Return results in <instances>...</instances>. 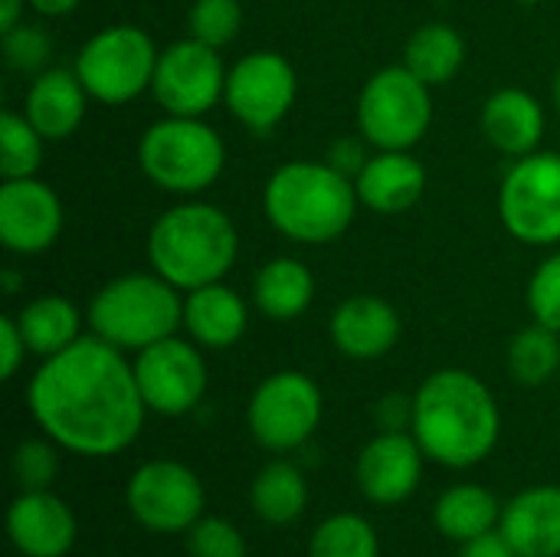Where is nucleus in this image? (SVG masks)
<instances>
[{
	"label": "nucleus",
	"mask_w": 560,
	"mask_h": 557,
	"mask_svg": "<svg viewBox=\"0 0 560 557\" xmlns=\"http://www.w3.org/2000/svg\"><path fill=\"white\" fill-rule=\"evenodd\" d=\"M30 410L43 433L79 456H115L144 423V397L121 348L79 338L43 361L30 381Z\"/></svg>",
	"instance_id": "nucleus-1"
},
{
	"label": "nucleus",
	"mask_w": 560,
	"mask_h": 557,
	"mask_svg": "<svg viewBox=\"0 0 560 557\" xmlns=\"http://www.w3.org/2000/svg\"><path fill=\"white\" fill-rule=\"evenodd\" d=\"M413 437L420 450L453 469L476 466L499 440V407L469 371H436L413 397Z\"/></svg>",
	"instance_id": "nucleus-2"
},
{
	"label": "nucleus",
	"mask_w": 560,
	"mask_h": 557,
	"mask_svg": "<svg viewBox=\"0 0 560 557\" xmlns=\"http://www.w3.org/2000/svg\"><path fill=\"white\" fill-rule=\"evenodd\" d=\"M236 250L233 220L210 204H180L167 210L148 236L154 272L187 292L220 282L230 272Z\"/></svg>",
	"instance_id": "nucleus-3"
},
{
	"label": "nucleus",
	"mask_w": 560,
	"mask_h": 557,
	"mask_svg": "<svg viewBox=\"0 0 560 557\" xmlns=\"http://www.w3.org/2000/svg\"><path fill=\"white\" fill-rule=\"evenodd\" d=\"M358 207V187L335 164L295 161L266 184V213L279 233L299 243L338 240Z\"/></svg>",
	"instance_id": "nucleus-4"
},
{
	"label": "nucleus",
	"mask_w": 560,
	"mask_h": 557,
	"mask_svg": "<svg viewBox=\"0 0 560 557\" xmlns=\"http://www.w3.org/2000/svg\"><path fill=\"white\" fill-rule=\"evenodd\" d=\"M89 322L108 345L144 351L174 335L184 322V305L177 286L161 276H121L92 299Z\"/></svg>",
	"instance_id": "nucleus-5"
},
{
	"label": "nucleus",
	"mask_w": 560,
	"mask_h": 557,
	"mask_svg": "<svg viewBox=\"0 0 560 557\" xmlns=\"http://www.w3.org/2000/svg\"><path fill=\"white\" fill-rule=\"evenodd\" d=\"M138 158L158 187L171 194H200L220 177L226 151L220 135L200 118L171 115L144 131Z\"/></svg>",
	"instance_id": "nucleus-6"
},
{
	"label": "nucleus",
	"mask_w": 560,
	"mask_h": 557,
	"mask_svg": "<svg viewBox=\"0 0 560 557\" xmlns=\"http://www.w3.org/2000/svg\"><path fill=\"white\" fill-rule=\"evenodd\" d=\"M430 85L407 66L381 69L358 98V128L381 151H407L430 128Z\"/></svg>",
	"instance_id": "nucleus-7"
},
{
	"label": "nucleus",
	"mask_w": 560,
	"mask_h": 557,
	"mask_svg": "<svg viewBox=\"0 0 560 557\" xmlns=\"http://www.w3.org/2000/svg\"><path fill=\"white\" fill-rule=\"evenodd\" d=\"M158 69L154 43L138 26H108L95 33L75 62L85 92L98 102L121 105L151 89Z\"/></svg>",
	"instance_id": "nucleus-8"
},
{
	"label": "nucleus",
	"mask_w": 560,
	"mask_h": 557,
	"mask_svg": "<svg viewBox=\"0 0 560 557\" xmlns=\"http://www.w3.org/2000/svg\"><path fill=\"white\" fill-rule=\"evenodd\" d=\"M512 236L532 246L560 240V154H525L505 177L499 197Z\"/></svg>",
	"instance_id": "nucleus-9"
},
{
	"label": "nucleus",
	"mask_w": 560,
	"mask_h": 557,
	"mask_svg": "<svg viewBox=\"0 0 560 557\" xmlns=\"http://www.w3.org/2000/svg\"><path fill=\"white\" fill-rule=\"evenodd\" d=\"M322 420V391L299 371L266 378L249 401V430L259 446L289 453L302 446Z\"/></svg>",
	"instance_id": "nucleus-10"
},
{
	"label": "nucleus",
	"mask_w": 560,
	"mask_h": 557,
	"mask_svg": "<svg viewBox=\"0 0 560 557\" xmlns=\"http://www.w3.org/2000/svg\"><path fill=\"white\" fill-rule=\"evenodd\" d=\"M223 98L233 118H240L249 131L266 135L289 115L295 102V69L272 49L249 53L226 72Z\"/></svg>",
	"instance_id": "nucleus-11"
},
{
	"label": "nucleus",
	"mask_w": 560,
	"mask_h": 557,
	"mask_svg": "<svg viewBox=\"0 0 560 557\" xmlns=\"http://www.w3.org/2000/svg\"><path fill=\"white\" fill-rule=\"evenodd\" d=\"M128 509L151 532H184L203 519L200 479L174 460L144 463L128 483Z\"/></svg>",
	"instance_id": "nucleus-12"
},
{
	"label": "nucleus",
	"mask_w": 560,
	"mask_h": 557,
	"mask_svg": "<svg viewBox=\"0 0 560 557\" xmlns=\"http://www.w3.org/2000/svg\"><path fill=\"white\" fill-rule=\"evenodd\" d=\"M226 89V72L213 46L180 39L158 56L151 92L167 115L200 118Z\"/></svg>",
	"instance_id": "nucleus-13"
},
{
	"label": "nucleus",
	"mask_w": 560,
	"mask_h": 557,
	"mask_svg": "<svg viewBox=\"0 0 560 557\" xmlns=\"http://www.w3.org/2000/svg\"><path fill=\"white\" fill-rule=\"evenodd\" d=\"M135 378L148 410L164 417H180L194 410L207 391V368L194 345L180 338H164L138 351Z\"/></svg>",
	"instance_id": "nucleus-14"
},
{
	"label": "nucleus",
	"mask_w": 560,
	"mask_h": 557,
	"mask_svg": "<svg viewBox=\"0 0 560 557\" xmlns=\"http://www.w3.org/2000/svg\"><path fill=\"white\" fill-rule=\"evenodd\" d=\"M62 230V204L43 181L16 177L0 187V240L10 253H43Z\"/></svg>",
	"instance_id": "nucleus-15"
},
{
	"label": "nucleus",
	"mask_w": 560,
	"mask_h": 557,
	"mask_svg": "<svg viewBox=\"0 0 560 557\" xmlns=\"http://www.w3.org/2000/svg\"><path fill=\"white\" fill-rule=\"evenodd\" d=\"M423 450L404 430L381 433L358 456V486L377 506H397L413 496L423 473Z\"/></svg>",
	"instance_id": "nucleus-16"
},
{
	"label": "nucleus",
	"mask_w": 560,
	"mask_h": 557,
	"mask_svg": "<svg viewBox=\"0 0 560 557\" xmlns=\"http://www.w3.org/2000/svg\"><path fill=\"white\" fill-rule=\"evenodd\" d=\"M10 542L26 557H62L75 542V515L52 492H20L7 512Z\"/></svg>",
	"instance_id": "nucleus-17"
},
{
	"label": "nucleus",
	"mask_w": 560,
	"mask_h": 557,
	"mask_svg": "<svg viewBox=\"0 0 560 557\" xmlns=\"http://www.w3.org/2000/svg\"><path fill=\"white\" fill-rule=\"evenodd\" d=\"M400 318L394 305H387L377 295H354L341 302L331 315V341L341 355L371 361L387 355L397 345Z\"/></svg>",
	"instance_id": "nucleus-18"
},
{
	"label": "nucleus",
	"mask_w": 560,
	"mask_h": 557,
	"mask_svg": "<svg viewBox=\"0 0 560 557\" xmlns=\"http://www.w3.org/2000/svg\"><path fill=\"white\" fill-rule=\"evenodd\" d=\"M502 535L518 557H560V486H538L502 509Z\"/></svg>",
	"instance_id": "nucleus-19"
},
{
	"label": "nucleus",
	"mask_w": 560,
	"mask_h": 557,
	"mask_svg": "<svg viewBox=\"0 0 560 557\" xmlns=\"http://www.w3.org/2000/svg\"><path fill=\"white\" fill-rule=\"evenodd\" d=\"M358 200L377 213H400L413 207L427 187V171L407 151H381L377 158L364 161L354 177Z\"/></svg>",
	"instance_id": "nucleus-20"
},
{
	"label": "nucleus",
	"mask_w": 560,
	"mask_h": 557,
	"mask_svg": "<svg viewBox=\"0 0 560 557\" xmlns=\"http://www.w3.org/2000/svg\"><path fill=\"white\" fill-rule=\"evenodd\" d=\"M85 115V85L79 72L49 69L43 72L26 95V118L43 138H69Z\"/></svg>",
	"instance_id": "nucleus-21"
},
{
	"label": "nucleus",
	"mask_w": 560,
	"mask_h": 557,
	"mask_svg": "<svg viewBox=\"0 0 560 557\" xmlns=\"http://www.w3.org/2000/svg\"><path fill=\"white\" fill-rule=\"evenodd\" d=\"M482 131L499 151L525 158L545 135V112L535 95L522 89H502L482 108Z\"/></svg>",
	"instance_id": "nucleus-22"
},
{
	"label": "nucleus",
	"mask_w": 560,
	"mask_h": 557,
	"mask_svg": "<svg viewBox=\"0 0 560 557\" xmlns=\"http://www.w3.org/2000/svg\"><path fill=\"white\" fill-rule=\"evenodd\" d=\"M184 325L194 335V341L207 348H230L246 332V305L233 289L210 282L187 295Z\"/></svg>",
	"instance_id": "nucleus-23"
},
{
	"label": "nucleus",
	"mask_w": 560,
	"mask_h": 557,
	"mask_svg": "<svg viewBox=\"0 0 560 557\" xmlns=\"http://www.w3.org/2000/svg\"><path fill=\"white\" fill-rule=\"evenodd\" d=\"M315 292V279L312 272L299 263V259H272L262 266V272L256 276V305L262 315L276 318V322H289L295 315H302L312 302Z\"/></svg>",
	"instance_id": "nucleus-24"
},
{
	"label": "nucleus",
	"mask_w": 560,
	"mask_h": 557,
	"mask_svg": "<svg viewBox=\"0 0 560 557\" xmlns=\"http://www.w3.org/2000/svg\"><path fill=\"white\" fill-rule=\"evenodd\" d=\"M436 529L453 542H472L486 532H492L502 522V509L495 496L482 486H456L440 496L433 509Z\"/></svg>",
	"instance_id": "nucleus-25"
},
{
	"label": "nucleus",
	"mask_w": 560,
	"mask_h": 557,
	"mask_svg": "<svg viewBox=\"0 0 560 557\" xmlns=\"http://www.w3.org/2000/svg\"><path fill=\"white\" fill-rule=\"evenodd\" d=\"M16 325L33 355L52 358L79 341V312L62 295H39L20 315Z\"/></svg>",
	"instance_id": "nucleus-26"
},
{
	"label": "nucleus",
	"mask_w": 560,
	"mask_h": 557,
	"mask_svg": "<svg viewBox=\"0 0 560 557\" xmlns=\"http://www.w3.org/2000/svg\"><path fill=\"white\" fill-rule=\"evenodd\" d=\"M253 512L269 525H289L295 522L308 506V486L299 466L292 463H269L249 489Z\"/></svg>",
	"instance_id": "nucleus-27"
},
{
	"label": "nucleus",
	"mask_w": 560,
	"mask_h": 557,
	"mask_svg": "<svg viewBox=\"0 0 560 557\" xmlns=\"http://www.w3.org/2000/svg\"><path fill=\"white\" fill-rule=\"evenodd\" d=\"M463 59H466V43L446 23L420 26L407 43V69L427 85L450 82L459 72Z\"/></svg>",
	"instance_id": "nucleus-28"
},
{
	"label": "nucleus",
	"mask_w": 560,
	"mask_h": 557,
	"mask_svg": "<svg viewBox=\"0 0 560 557\" xmlns=\"http://www.w3.org/2000/svg\"><path fill=\"white\" fill-rule=\"evenodd\" d=\"M509 368H512V378L528 387H538L548 378H555V371L560 368L558 332H551L548 325L518 332L509 348Z\"/></svg>",
	"instance_id": "nucleus-29"
},
{
	"label": "nucleus",
	"mask_w": 560,
	"mask_h": 557,
	"mask_svg": "<svg viewBox=\"0 0 560 557\" xmlns=\"http://www.w3.org/2000/svg\"><path fill=\"white\" fill-rule=\"evenodd\" d=\"M43 161V135L30 125L26 115H0V174L3 181L33 177Z\"/></svg>",
	"instance_id": "nucleus-30"
},
{
	"label": "nucleus",
	"mask_w": 560,
	"mask_h": 557,
	"mask_svg": "<svg viewBox=\"0 0 560 557\" xmlns=\"http://www.w3.org/2000/svg\"><path fill=\"white\" fill-rule=\"evenodd\" d=\"M308 557H377V532L361 515H331L318 525Z\"/></svg>",
	"instance_id": "nucleus-31"
},
{
	"label": "nucleus",
	"mask_w": 560,
	"mask_h": 557,
	"mask_svg": "<svg viewBox=\"0 0 560 557\" xmlns=\"http://www.w3.org/2000/svg\"><path fill=\"white\" fill-rule=\"evenodd\" d=\"M243 10L236 0H197L190 7V36L220 49L230 46L240 33Z\"/></svg>",
	"instance_id": "nucleus-32"
},
{
	"label": "nucleus",
	"mask_w": 560,
	"mask_h": 557,
	"mask_svg": "<svg viewBox=\"0 0 560 557\" xmlns=\"http://www.w3.org/2000/svg\"><path fill=\"white\" fill-rule=\"evenodd\" d=\"M59 473L56 450L46 440H23L13 453V476L23 492H39L49 489V483Z\"/></svg>",
	"instance_id": "nucleus-33"
},
{
	"label": "nucleus",
	"mask_w": 560,
	"mask_h": 557,
	"mask_svg": "<svg viewBox=\"0 0 560 557\" xmlns=\"http://www.w3.org/2000/svg\"><path fill=\"white\" fill-rule=\"evenodd\" d=\"M187 552L190 557H246V542L236 532V525L223 519H200L197 525L187 529Z\"/></svg>",
	"instance_id": "nucleus-34"
},
{
	"label": "nucleus",
	"mask_w": 560,
	"mask_h": 557,
	"mask_svg": "<svg viewBox=\"0 0 560 557\" xmlns=\"http://www.w3.org/2000/svg\"><path fill=\"white\" fill-rule=\"evenodd\" d=\"M528 305H532V315L538 318V325H548L551 332L560 335V253L545 259L538 266V272L532 276Z\"/></svg>",
	"instance_id": "nucleus-35"
},
{
	"label": "nucleus",
	"mask_w": 560,
	"mask_h": 557,
	"mask_svg": "<svg viewBox=\"0 0 560 557\" xmlns=\"http://www.w3.org/2000/svg\"><path fill=\"white\" fill-rule=\"evenodd\" d=\"M3 53L7 62L20 72H36L49 56V36L39 26H13L3 33Z\"/></svg>",
	"instance_id": "nucleus-36"
},
{
	"label": "nucleus",
	"mask_w": 560,
	"mask_h": 557,
	"mask_svg": "<svg viewBox=\"0 0 560 557\" xmlns=\"http://www.w3.org/2000/svg\"><path fill=\"white\" fill-rule=\"evenodd\" d=\"M23 351H30V348L23 341V332H20L16 318H0V374L7 381L16 374V368L23 361Z\"/></svg>",
	"instance_id": "nucleus-37"
},
{
	"label": "nucleus",
	"mask_w": 560,
	"mask_h": 557,
	"mask_svg": "<svg viewBox=\"0 0 560 557\" xmlns=\"http://www.w3.org/2000/svg\"><path fill=\"white\" fill-rule=\"evenodd\" d=\"M459 557H518V552L512 548V542L502 535V529L495 532H486V535H479V538H472V542H463V548H459Z\"/></svg>",
	"instance_id": "nucleus-38"
},
{
	"label": "nucleus",
	"mask_w": 560,
	"mask_h": 557,
	"mask_svg": "<svg viewBox=\"0 0 560 557\" xmlns=\"http://www.w3.org/2000/svg\"><path fill=\"white\" fill-rule=\"evenodd\" d=\"M381 427L387 430V433H394V430H404V423H413V404H407L404 397H387L384 404H381Z\"/></svg>",
	"instance_id": "nucleus-39"
},
{
	"label": "nucleus",
	"mask_w": 560,
	"mask_h": 557,
	"mask_svg": "<svg viewBox=\"0 0 560 557\" xmlns=\"http://www.w3.org/2000/svg\"><path fill=\"white\" fill-rule=\"evenodd\" d=\"M36 13H46V16H62L69 10L79 7V0H26Z\"/></svg>",
	"instance_id": "nucleus-40"
},
{
	"label": "nucleus",
	"mask_w": 560,
	"mask_h": 557,
	"mask_svg": "<svg viewBox=\"0 0 560 557\" xmlns=\"http://www.w3.org/2000/svg\"><path fill=\"white\" fill-rule=\"evenodd\" d=\"M23 7H26V0H0V30H3V33L16 26Z\"/></svg>",
	"instance_id": "nucleus-41"
},
{
	"label": "nucleus",
	"mask_w": 560,
	"mask_h": 557,
	"mask_svg": "<svg viewBox=\"0 0 560 557\" xmlns=\"http://www.w3.org/2000/svg\"><path fill=\"white\" fill-rule=\"evenodd\" d=\"M555 105H558V112H560V69H558V76H555Z\"/></svg>",
	"instance_id": "nucleus-42"
},
{
	"label": "nucleus",
	"mask_w": 560,
	"mask_h": 557,
	"mask_svg": "<svg viewBox=\"0 0 560 557\" xmlns=\"http://www.w3.org/2000/svg\"><path fill=\"white\" fill-rule=\"evenodd\" d=\"M522 3H541V0H522Z\"/></svg>",
	"instance_id": "nucleus-43"
}]
</instances>
